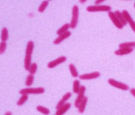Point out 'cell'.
Here are the masks:
<instances>
[{
    "mask_svg": "<svg viewBox=\"0 0 135 115\" xmlns=\"http://www.w3.org/2000/svg\"><path fill=\"white\" fill-rule=\"evenodd\" d=\"M33 49H34V43L33 41H29L26 46L25 50V57L24 60V67L26 71H29L30 66L31 65V59H32V54H33Z\"/></svg>",
    "mask_w": 135,
    "mask_h": 115,
    "instance_id": "6da1fadb",
    "label": "cell"
},
{
    "mask_svg": "<svg viewBox=\"0 0 135 115\" xmlns=\"http://www.w3.org/2000/svg\"><path fill=\"white\" fill-rule=\"evenodd\" d=\"M72 16L71 22L69 23L71 29H75L77 27V23H78V19H79V14H80V10L79 7L77 5L73 6L72 10Z\"/></svg>",
    "mask_w": 135,
    "mask_h": 115,
    "instance_id": "7a4b0ae2",
    "label": "cell"
},
{
    "mask_svg": "<svg viewBox=\"0 0 135 115\" xmlns=\"http://www.w3.org/2000/svg\"><path fill=\"white\" fill-rule=\"evenodd\" d=\"M111 10V7L108 5H95L88 6L87 7V11L89 12H110Z\"/></svg>",
    "mask_w": 135,
    "mask_h": 115,
    "instance_id": "3957f363",
    "label": "cell"
},
{
    "mask_svg": "<svg viewBox=\"0 0 135 115\" xmlns=\"http://www.w3.org/2000/svg\"><path fill=\"white\" fill-rule=\"evenodd\" d=\"M45 92V88L43 87L38 88H25L20 91V93L22 95L24 93L26 94H41Z\"/></svg>",
    "mask_w": 135,
    "mask_h": 115,
    "instance_id": "277c9868",
    "label": "cell"
},
{
    "mask_svg": "<svg viewBox=\"0 0 135 115\" xmlns=\"http://www.w3.org/2000/svg\"><path fill=\"white\" fill-rule=\"evenodd\" d=\"M108 83L110 86H112L115 88H117L119 89H121V90L128 91L129 89V86L127 85V84L124 83L119 82L118 81H116V80L113 79H109L108 80Z\"/></svg>",
    "mask_w": 135,
    "mask_h": 115,
    "instance_id": "5b68a950",
    "label": "cell"
},
{
    "mask_svg": "<svg viewBox=\"0 0 135 115\" xmlns=\"http://www.w3.org/2000/svg\"><path fill=\"white\" fill-rule=\"evenodd\" d=\"M108 15L110 20H111L112 22L113 23V25H115L118 29H120V30H121V29H122V28H124V25L121 24V22L119 21V19H118V17L116 16L115 12H113L111 11L108 12Z\"/></svg>",
    "mask_w": 135,
    "mask_h": 115,
    "instance_id": "8992f818",
    "label": "cell"
},
{
    "mask_svg": "<svg viewBox=\"0 0 135 115\" xmlns=\"http://www.w3.org/2000/svg\"><path fill=\"white\" fill-rule=\"evenodd\" d=\"M85 91H86V88L85 86H80V91H79V92L77 93V96L75 101V107H76V108L78 107L80 103L82 101L83 98L85 97Z\"/></svg>",
    "mask_w": 135,
    "mask_h": 115,
    "instance_id": "52a82bcc",
    "label": "cell"
},
{
    "mask_svg": "<svg viewBox=\"0 0 135 115\" xmlns=\"http://www.w3.org/2000/svg\"><path fill=\"white\" fill-rule=\"evenodd\" d=\"M100 76V72L95 71L93 72V73H90V74H82V75L79 76V78H80V80H84V81H85V80L95 79H98Z\"/></svg>",
    "mask_w": 135,
    "mask_h": 115,
    "instance_id": "ba28073f",
    "label": "cell"
},
{
    "mask_svg": "<svg viewBox=\"0 0 135 115\" xmlns=\"http://www.w3.org/2000/svg\"><path fill=\"white\" fill-rule=\"evenodd\" d=\"M66 60V56H60V57L57 58L55 60L50 61L49 63H48L47 66H48L49 69H54V68H55L56 66H57L58 65L61 64V63H63L64 62H65Z\"/></svg>",
    "mask_w": 135,
    "mask_h": 115,
    "instance_id": "9c48e42d",
    "label": "cell"
},
{
    "mask_svg": "<svg viewBox=\"0 0 135 115\" xmlns=\"http://www.w3.org/2000/svg\"><path fill=\"white\" fill-rule=\"evenodd\" d=\"M133 50H134V48H121L116 50L114 53L116 55L122 56V55L130 54L131 53L133 52Z\"/></svg>",
    "mask_w": 135,
    "mask_h": 115,
    "instance_id": "30bf717a",
    "label": "cell"
},
{
    "mask_svg": "<svg viewBox=\"0 0 135 115\" xmlns=\"http://www.w3.org/2000/svg\"><path fill=\"white\" fill-rule=\"evenodd\" d=\"M71 32H69V31H67L66 33H63V34H61V35H59L54 40V45H58V44H60L61 43L62 41H64L65 39L68 38L69 36L71 35Z\"/></svg>",
    "mask_w": 135,
    "mask_h": 115,
    "instance_id": "8fae6325",
    "label": "cell"
},
{
    "mask_svg": "<svg viewBox=\"0 0 135 115\" xmlns=\"http://www.w3.org/2000/svg\"><path fill=\"white\" fill-rule=\"evenodd\" d=\"M71 107V104L70 103H66L64 105H62L61 107H59V109H56V115H62L64 114V113H66L68 110L70 109Z\"/></svg>",
    "mask_w": 135,
    "mask_h": 115,
    "instance_id": "7c38bea8",
    "label": "cell"
},
{
    "mask_svg": "<svg viewBox=\"0 0 135 115\" xmlns=\"http://www.w3.org/2000/svg\"><path fill=\"white\" fill-rule=\"evenodd\" d=\"M72 96V93L71 92H67V93H66L63 96V97L61 98V99L60 101H59L58 104H56V109H59V107H61L62 105H64V104H66V102L69 99V98Z\"/></svg>",
    "mask_w": 135,
    "mask_h": 115,
    "instance_id": "4fadbf2b",
    "label": "cell"
},
{
    "mask_svg": "<svg viewBox=\"0 0 135 115\" xmlns=\"http://www.w3.org/2000/svg\"><path fill=\"white\" fill-rule=\"evenodd\" d=\"M88 97H87V96H85V97L83 98V100H82V101L80 103L78 107H77V109H78V112H79L80 113H81V114L85 112L86 106H87V103H88Z\"/></svg>",
    "mask_w": 135,
    "mask_h": 115,
    "instance_id": "5bb4252c",
    "label": "cell"
},
{
    "mask_svg": "<svg viewBox=\"0 0 135 115\" xmlns=\"http://www.w3.org/2000/svg\"><path fill=\"white\" fill-rule=\"evenodd\" d=\"M70 28V25H69V23H66V24H64L63 26H61L59 29H58V30L56 31V34L57 35H61V34H63V33H66L67 31H69V29Z\"/></svg>",
    "mask_w": 135,
    "mask_h": 115,
    "instance_id": "9a60e30c",
    "label": "cell"
},
{
    "mask_svg": "<svg viewBox=\"0 0 135 115\" xmlns=\"http://www.w3.org/2000/svg\"><path fill=\"white\" fill-rule=\"evenodd\" d=\"M115 14H116V16L118 17V19H119V21L121 22L122 25H124V26H125V25H127V20L124 18V15H123V14H122V12H121L119 11V10H116V11L115 12Z\"/></svg>",
    "mask_w": 135,
    "mask_h": 115,
    "instance_id": "2e32d148",
    "label": "cell"
},
{
    "mask_svg": "<svg viewBox=\"0 0 135 115\" xmlns=\"http://www.w3.org/2000/svg\"><path fill=\"white\" fill-rule=\"evenodd\" d=\"M69 71H70V74L72 75V76L74 78H77V77L79 76V74H78V71H77V69L74 64H69Z\"/></svg>",
    "mask_w": 135,
    "mask_h": 115,
    "instance_id": "e0dca14e",
    "label": "cell"
},
{
    "mask_svg": "<svg viewBox=\"0 0 135 115\" xmlns=\"http://www.w3.org/2000/svg\"><path fill=\"white\" fill-rule=\"evenodd\" d=\"M28 94H26V93H24V94H22L21 97L20 98V99L17 102V106H22L23 104H25L26 101H28Z\"/></svg>",
    "mask_w": 135,
    "mask_h": 115,
    "instance_id": "ac0fdd59",
    "label": "cell"
},
{
    "mask_svg": "<svg viewBox=\"0 0 135 115\" xmlns=\"http://www.w3.org/2000/svg\"><path fill=\"white\" fill-rule=\"evenodd\" d=\"M9 33L8 30L6 28H3L2 30V35H1V39L2 41H7L8 40Z\"/></svg>",
    "mask_w": 135,
    "mask_h": 115,
    "instance_id": "d6986e66",
    "label": "cell"
},
{
    "mask_svg": "<svg viewBox=\"0 0 135 115\" xmlns=\"http://www.w3.org/2000/svg\"><path fill=\"white\" fill-rule=\"evenodd\" d=\"M80 83L79 80H75L73 82V92L75 93H77L80 89Z\"/></svg>",
    "mask_w": 135,
    "mask_h": 115,
    "instance_id": "ffe728a7",
    "label": "cell"
},
{
    "mask_svg": "<svg viewBox=\"0 0 135 115\" xmlns=\"http://www.w3.org/2000/svg\"><path fill=\"white\" fill-rule=\"evenodd\" d=\"M119 48H134L135 47V42H126V43H123L119 44Z\"/></svg>",
    "mask_w": 135,
    "mask_h": 115,
    "instance_id": "44dd1931",
    "label": "cell"
},
{
    "mask_svg": "<svg viewBox=\"0 0 135 115\" xmlns=\"http://www.w3.org/2000/svg\"><path fill=\"white\" fill-rule=\"evenodd\" d=\"M36 109H37L38 112L42 113L44 114L48 115L50 114L49 109L48 108H46V107H43V106H38V107H36Z\"/></svg>",
    "mask_w": 135,
    "mask_h": 115,
    "instance_id": "7402d4cb",
    "label": "cell"
},
{
    "mask_svg": "<svg viewBox=\"0 0 135 115\" xmlns=\"http://www.w3.org/2000/svg\"><path fill=\"white\" fill-rule=\"evenodd\" d=\"M49 5V1L48 0H44V2H42V3L40 4L38 7V12H44L45 11V9H46V7Z\"/></svg>",
    "mask_w": 135,
    "mask_h": 115,
    "instance_id": "603a6c76",
    "label": "cell"
},
{
    "mask_svg": "<svg viewBox=\"0 0 135 115\" xmlns=\"http://www.w3.org/2000/svg\"><path fill=\"white\" fill-rule=\"evenodd\" d=\"M33 81H34V76L33 74H29L28 75V76L26 78V80H25V85L27 86H32V84L33 83Z\"/></svg>",
    "mask_w": 135,
    "mask_h": 115,
    "instance_id": "cb8c5ba5",
    "label": "cell"
},
{
    "mask_svg": "<svg viewBox=\"0 0 135 115\" xmlns=\"http://www.w3.org/2000/svg\"><path fill=\"white\" fill-rule=\"evenodd\" d=\"M122 12V14H123V15H124V18L126 19V20H127V23L129 24L130 22H132L133 19H132V16L130 15V14L128 12V11L127 10H123V11L121 12Z\"/></svg>",
    "mask_w": 135,
    "mask_h": 115,
    "instance_id": "d4e9b609",
    "label": "cell"
},
{
    "mask_svg": "<svg viewBox=\"0 0 135 115\" xmlns=\"http://www.w3.org/2000/svg\"><path fill=\"white\" fill-rule=\"evenodd\" d=\"M37 69H38V66H37V64L36 63H31V65L30 66V69H29V73L30 74H36V71H37Z\"/></svg>",
    "mask_w": 135,
    "mask_h": 115,
    "instance_id": "484cf974",
    "label": "cell"
},
{
    "mask_svg": "<svg viewBox=\"0 0 135 115\" xmlns=\"http://www.w3.org/2000/svg\"><path fill=\"white\" fill-rule=\"evenodd\" d=\"M6 48H7V43L6 41H2L0 43V54H3L5 52Z\"/></svg>",
    "mask_w": 135,
    "mask_h": 115,
    "instance_id": "4316f807",
    "label": "cell"
},
{
    "mask_svg": "<svg viewBox=\"0 0 135 115\" xmlns=\"http://www.w3.org/2000/svg\"><path fill=\"white\" fill-rule=\"evenodd\" d=\"M129 25H130V27L132 28V30H133V32L135 33V22L134 20H132V22H130L129 23Z\"/></svg>",
    "mask_w": 135,
    "mask_h": 115,
    "instance_id": "83f0119b",
    "label": "cell"
},
{
    "mask_svg": "<svg viewBox=\"0 0 135 115\" xmlns=\"http://www.w3.org/2000/svg\"><path fill=\"white\" fill-rule=\"evenodd\" d=\"M130 93L135 98V88H131L130 89Z\"/></svg>",
    "mask_w": 135,
    "mask_h": 115,
    "instance_id": "f1b7e54d",
    "label": "cell"
},
{
    "mask_svg": "<svg viewBox=\"0 0 135 115\" xmlns=\"http://www.w3.org/2000/svg\"><path fill=\"white\" fill-rule=\"evenodd\" d=\"M104 1H105V0H95V4H100L103 2Z\"/></svg>",
    "mask_w": 135,
    "mask_h": 115,
    "instance_id": "f546056e",
    "label": "cell"
},
{
    "mask_svg": "<svg viewBox=\"0 0 135 115\" xmlns=\"http://www.w3.org/2000/svg\"><path fill=\"white\" fill-rule=\"evenodd\" d=\"M86 1H87V0H80V2L81 3V4H84L85 2H86Z\"/></svg>",
    "mask_w": 135,
    "mask_h": 115,
    "instance_id": "4dcf8cb0",
    "label": "cell"
},
{
    "mask_svg": "<svg viewBox=\"0 0 135 115\" xmlns=\"http://www.w3.org/2000/svg\"><path fill=\"white\" fill-rule=\"evenodd\" d=\"M134 7H135V3H134Z\"/></svg>",
    "mask_w": 135,
    "mask_h": 115,
    "instance_id": "1f68e13d",
    "label": "cell"
},
{
    "mask_svg": "<svg viewBox=\"0 0 135 115\" xmlns=\"http://www.w3.org/2000/svg\"><path fill=\"white\" fill-rule=\"evenodd\" d=\"M48 1H51V0H48Z\"/></svg>",
    "mask_w": 135,
    "mask_h": 115,
    "instance_id": "d6a6232c",
    "label": "cell"
},
{
    "mask_svg": "<svg viewBox=\"0 0 135 115\" xmlns=\"http://www.w3.org/2000/svg\"><path fill=\"white\" fill-rule=\"evenodd\" d=\"M134 48H135V47H134Z\"/></svg>",
    "mask_w": 135,
    "mask_h": 115,
    "instance_id": "836d02e7",
    "label": "cell"
}]
</instances>
